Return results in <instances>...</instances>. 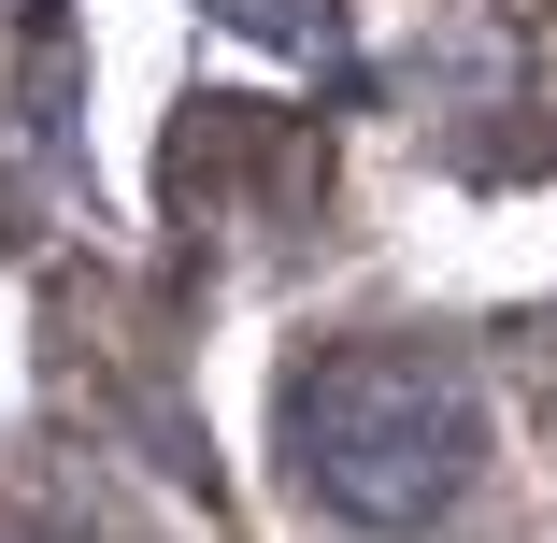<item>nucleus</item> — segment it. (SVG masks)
I'll return each mask as SVG.
<instances>
[{
	"instance_id": "obj_1",
	"label": "nucleus",
	"mask_w": 557,
	"mask_h": 543,
	"mask_svg": "<svg viewBox=\"0 0 557 543\" xmlns=\"http://www.w3.org/2000/svg\"><path fill=\"white\" fill-rule=\"evenodd\" d=\"M458 458H472V400H458V372H429V358H329L300 386V472L344 515H429V501H458Z\"/></svg>"
}]
</instances>
